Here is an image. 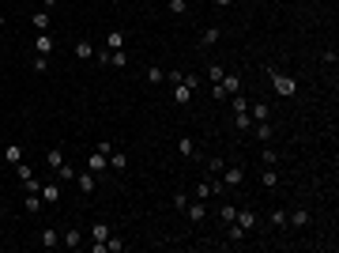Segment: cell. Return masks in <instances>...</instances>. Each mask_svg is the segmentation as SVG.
Returning a JSON list of instances; mask_svg holds the SVG:
<instances>
[{
    "mask_svg": "<svg viewBox=\"0 0 339 253\" xmlns=\"http://www.w3.org/2000/svg\"><path fill=\"white\" fill-rule=\"evenodd\" d=\"M267 76H272V87H275V94H283V98H290V94L298 91L294 76H283V72H275V68H267Z\"/></svg>",
    "mask_w": 339,
    "mask_h": 253,
    "instance_id": "obj_1",
    "label": "cell"
},
{
    "mask_svg": "<svg viewBox=\"0 0 339 253\" xmlns=\"http://www.w3.org/2000/svg\"><path fill=\"white\" fill-rule=\"evenodd\" d=\"M223 193V181H215V174H208V178L196 185V200H211V196Z\"/></svg>",
    "mask_w": 339,
    "mask_h": 253,
    "instance_id": "obj_2",
    "label": "cell"
},
{
    "mask_svg": "<svg viewBox=\"0 0 339 253\" xmlns=\"http://www.w3.org/2000/svg\"><path fill=\"white\" fill-rule=\"evenodd\" d=\"M60 246L80 249V246H83V231H80V227H64V234H60Z\"/></svg>",
    "mask_w": 339,
    "mask_h": 253,
    "instance_id": "obj_3",
    "label": "cell"
},
{
    "mask_svg": "<svg viewBox=\"0 0 339 253\" xmlns=\"http://www.w3.org/2000/svg\"><path fill=\"white\" fill-rule=\"evenodd\" d=\"M185 216L192 219V223H200V219H208V200H188V204H185Z\"/></svg>",
    "mask_w": 339,
    "mask_h": 253,
    "instance_id": "obj_4",
    "label": "cell"
},
{
    "mask_svg": "<svg viewBox=\"0 0 339 253\" xmlns=\"http://www.w3.org/2000/svg\"><path fill=\"white\" fill-rule=\"evenodd\" d=\"M241 178H245V167H226V170H223V189L241 185Z\"/></svg>",
    "mask_w": 339,
    "mask_h": 253,
    "instance_id": "obj_5",
    "label": "cell"
},
{
    "mask_svg": "<svg viewBox=\"0 0 339 253\" xmlns=\"http://www.w3.org/2000/svg\"><path fill=\"white\" fill-rule=\"evenodd\" d=\"M234 223H238L245 234H253V231H256V223H260V216H256V212H238V219H234Z\"/></svg>",
    "mask_w": 339,
    "mask_h": 253,
    "instance_id": "obj_6",
    "label": "cell"
},
{
    "mask_svg": "<svg viewBox=\"0 0 339 253\" xmlns=\"http://www.w3.org/2000/svg\"><path fill=\"white\" fill-rule=\"evenodd\" d=\"M170 94H173V102H177V106H188V102H192V87H185L181 80L173 83V91H170Z\"/></svg>",
    "mask_w": 339,
    "mask_h": 253,
    "instance_id": "obj_7",
    "label": "cell"
},
{
    "mask_svg": "<svg viewBox=\"0 0 339 253\" xmlns=\"http://www.w3.org/2000/svg\"><path fill=\"white\" fill-rule=\"evenodd\" d=\"M38 242H42L45 249L60 246V231H57V227H42V234H38Z\"/></svg>",
    "mask_w": 339,
    "mask_h": 253,
    "instance_id": "obj_8",
    "label": "cell"
},
{
    "mask_svg": "<svg viewBox=\"0 0 339 253\" xmlns=\"http://www.w3.org/2000/svg\"><path fill=\"white\" fill-rule=\"evenodd\" d=\"M34 53H42V57L53 53V34H49V30H42V34L34 38Z\"/></svg>",
    "mask_w": 339,
    "mask_h": 253,
    "instance_id": "obj_9",
    "label": "cell"
},
{
    "mask_svg": "<svg viewBox=\"0 0 339 253\" xmlns=\"http://www.w3.org/2000/svg\"><path fill=\"white\" fill-rule=\"evenodd\" d=\"M42 200L45 204H57L60 200V185H57V181H42Z\"/></svg>",
    "mask_w": 339,
    "mask_h": 253,
    "instance_id": "obj_10",
    "label": "cell"
},
{
    "mask_svg": "<svg viewBox=\"0 0 339 253\" xmlns=\"http://www.w3.org/2000/svg\"><path fill=\"white\" fill-rule=\"evenodd\" d=\"M106 49L113 53V49H124V30H109L106 34Z\"/></svg>",
    "mask_w": 339,
    "mask_h": 253,
    "instance_id": "obj_11",
    "label": "cell"
},
{
    "mask_svg": "<svg viewBox=\"0 0 339 253\" xmlns=\"http://www.w3.org/2000/svg\"><path fill=\"white\" fill-rule=\"evenodd\" d=\"M76 185H80V193H94V185H98V181H94V174L87 170V174H76Z\"/></svg>",
    "mask_w": 339,
    "mask_h": 253,
    "instance_id": "obj_12",
    "label": "cell"
},
{
    "mask_svg": "<svg viewBox=\"0 0 339 253\" xmlns=\"http://www.w3.org/2000/svg\"><path fill=\"white\" fill-rule=\"evenodd\" d=\"M249 117H253V125L267 121V106H264V102H249Z\"/></svg>",
    "mask_w": 339,
    "mask_h": 253,
    "instance_id": "obj_13",
    "label": "cell"
},
{
    "mask_svg": "<svg viewBox=\"0 0 339 253\" xmlns=\"http://www.w3.org/2000/svg\"><path fill=\"white\" fill-rule=\"evenodd\" d=\"M76 57H80V61H91V57H94V45L87 42V38H80V42H76Z\"/></svg>",
    "mask_w": 339,
    "mask_h": 253,
    "instance_id": "obj_14",
    "label": "cell"
},
{
    "mask_svg": "<svg viewBox=\"0 0 339 253\" xmlns=\"http://www.w3.org/2000/svg\"><path fill=\"white\" fill-rule=\"evenodd\" d=\"M87 163H91V174H102V170L109 167V159H106V155H98V151H91V159H87Z\"/></svg>",
    "mask_w": 339,
    "mask_h": 253,
    "instance_id": "obj_15",
    "label": "cell"
},
{
    "mask_svg": "<svg viewBox=\"0 0 339 253\" xmlns=\"http://www.w3.org/2000/svg\"><path fill=\"white\" fill-rule=\"evenodd\" d=\"M30 23H34L38 34H42V30H49V12H34V15H30Z\"/></svg>",
    "mask_w": 339,
    "mask_h": 253,
    "instance_id": "obj_16",
    "label": "cell"
},
{
    "mask_svg": "<svg viewBox=\"0 0 339 253\" xmlns=\"http://www.w3.org/2000/svg\"><path fill=\"white\" fill-rule=\"evenodd\" d=\"M106 65H113V68H124V65H128V53H124V49H113V53L106 57Z\"/></svg>",
    "mask_w": 339,
    "mask_h": 253,
    "instance_id": "obj_17",
    "label": "cell"
},
{
    "mask_svg": "<svg viewBox=\"0 0 339 253\" xmlns=\"http://www.w3.org/2000/svg\"><path fill=\"white\" fill-rule=\"evenodd\" d=\"M260 185H267V189L279 185V174H275V167H264V174H260Z\"/></svg>",
    "mask_w": 339,
    "mask_h": 253,
    "instance_id": "obj_18",
    "label": "cell"
},
{
    "mask_svg": "<svg viewBox=\"0 0 339 253\" xmlns=\"http://www.w3.org/2000/svg\"><path fill=\"white\" fill-rule=\"evenodd\" d=\"M4 159L12 163V167H15V163H23V147H19V144H8V147H4Z\"/></svg>",
    "mask_w": 339,
    "mask_h": 253,
    "instance_id": "obj_19",
    "label": "cell"
},
{
    "mask_svg": "<svg viewBox=\"0 0 339 253\" xmlns=\"http://www.w3.org/2000/svg\"><path fill=\"white\" fill-rule=\"evenodd\" d=\"M109 238V223H94L91 227V242H106Z\"/></svg>",
    "mask_w": 339,
    "mask_h": 253,
    "instance_id": "obj_20",
    "label": "cell"
},
{
    "mask_svg": "<svg viewBox=\"0 0 339 253\" xmlns=\"http://www.w3.org/2000/svg\"><path fill=\"white\" fill-rule=\"evenodd\" d=\"M162 80H166V68H155V65L147 68V83H151V87H159Z\"/></svg>",
    "mask_w": 339,
    "mask_h": 253,
    "instance_id": "obj_21",
    "label": "cell"
},
{
    "mask_svg": "<svg viewBox=\"0 0 339 253\" xmlns=\"http://www.w3.org/2000/svg\"><path fill=\"white\" fill-rule=\"evenodd\" d=\"M226 238H230V242H245V238H249V234H245V231H241V227H238V223H226Z\"/></svg>",
    "mask_w": 339,
    "mask_h": 253,
    "instance_id": "obj_22",
    "label": "cell"
},
{
    "mask_svg": "<svg viewBox=\"0 0 339 253\" xmlns=\"http://www.w3.org/2000/svg\"><path fill=\"white\" fill-rule=\"evenodd\" d=\"M219 38H223V30H219V27H208V30L200 34V42H204V45H215Z\"/></svg>",
    "mask_w": 339,
    "mask_h": 253,
    "instance_id": "obj_23",
    "label": "cell"
},
{
    "mask_svg": "<svg viewBox=\"0 0 339 253\" xmlns=\"http://www.w3.org/2000/svg\"><path fill=\"white\" fill-rule=\"evenodd\" d=\"M234 117H238V121H234V125H238V132H249V129H253V117H249V110H241V114H234Z\"/></svg>",
    "mask_w": 339,
    "mask_h": 253,
    "instance_id": "obj_24",
    "label": "cell"
},
{
    "mask_svg": "<svg viewBox=\"0 0 339 253\" xmlns=\"http://www.w3.org/2000/svg\"><path fill=\"white\" fill-rule=\"evenodd\" d=\"M42 208H45L42 193H27V212H42Z\"/></svg>",
    "mask_w": 339,
    "mask_h": 253,
    "instance_id": "obj_25",
    "label": "cell"
},
{
    "mask_svg": "<svg viewBox=\"0 0 339 253\" xmlns=\"http://www.w3.org/2000/svg\"><path fill=\"white\" fill-rule=\"evenodd\" d=\"M219 219H223V223H234V219H238V208H234V204H223V208H219Z\"/></svg>",
    "mask_w": 339,
    "mask_h": 253,
    "instance_id": "obj_26",
    "label": "cell"
},
{
    "mask_svg": "<svg viewBox=\"0 0 339 253\" xmlns=\"http://www.w3.org/2000/svg\"><path fill=\"white\" fill-rule=\"evenodd\" d=\"M109 167H113V170H124V167H128V155H124V151H113V155H109Z\"/></svg>",
    "mask_w": 339,
    "mask_h": 253,
    "instance_id": "obj_27",
    "label": "cell"
},
{
    "mask_svg": "<svg viewBox=\"0 0 339 253\" xmlns=\"http://www.w3.org/2000/svg\"><path fill=\"white\" fill-rule=\"evenodd\" d=\"M290 227H309V212H294V216H287Z\"/></svg>",
    "mask_w": 339,
    "mask_h": 253,
    "instance_id": "obj_28",
    "label": "cell"
},
{
    "mask_svg": "<svg viewBox=\"0 0 339 253\" xmlns=\"http://www.w3.org/2000/svg\"><path fill=\"white\" fill-rule=\"evenodd\" d=\"M177 151H181V155H196V140H192V136H181Z\"/></svg>",
    "mask_w": 339,
    "mask_h": 253,
    "instance_id": "obj_29",
    "label": "cell"
},
{
    "mask_svg": "<svg viewBox=\"0 0 339 253\" xmlns=\"http://www.w3.org/2000/svg\"><path fill=\"white\" fill-rule=\"evenodd\" d=\"M253 132H256V140H272V125H267V121H256Z\"/></svg>",
    "mask_w": 339,
    "mask_h": 253,
    "instance_id": "obj_30",
    "label": "cell"
},
{
    "mask_svg": "<svg viewBox=\"0 0 339 253\" xmlns=\"http://www.w3.org/2000/svg\"><path fill=\"white\" fill-rule=\"evenodd\" d=\"M57 178H60V181H76V167H68V163H60V167H57Z\"/></svg>",
    "mask_w": 339,
    "mask_h": 253,
    "instance_id": "obj_31",
    "label": "cell"
},
{
    "mask_svg": "<svg viewBox=\"0 0 339 253\" xmlns=\"http://www.w3.org/2000/svg\"><path fill=\"white\" fill-rule=\"evenodd\" d=\"M230 106H234V114H241V110H249V98L245 94H230Z\"/></svg>",
    "mask_w": 339,
    "mask_h": 253,
    "instance_id": "obj_32",
    "label": "cell"
},
{
    "mask_svg": "<svg viewBox=\"0 0 339 253\" xmlns=\"http://www.w3.org/2000/svg\"><path fill=\"white\" fill-rule=\"evenodd\" d=\"M60 163H64V155H60V151H45V167H49V170H57Z\"/></svg>",
    "mask_w": 339,
    "mask_h": 253,
    "instance_id": "obj_33",
    "label": "cell"
},
{
    "mask_svg": "<svg viewBox=\"0 0 339 253\" xmlns=\"http://www.w3.org/2000/svg\"><path fill=\"white\" fill-rule=\"evenodd\" d=\"M15 178H19V181H30V178H34V170H30L27 163H15Z\"/></svg>",
    "mask_w": 339,
    "mask_h": 253,
    "instance_id": "obj_34",
    "label": "cell"
},
{
    "mask_svg": "<svg viewBox=\"0 0 339 253\" xmlns=\"http://www.w3.org/2000/svg\"><path fill=\"white\" fill-rule=\"evenodd\" d=\"M260 163H264V167H275V163H279V151H272V147L260 151Z\"/></svg>",
    "mask_w": 339,
    "mask_h": 253,
    "instance_id": "obj_35",
    "label": "cell"
},
{
    "mask_svg": "<svg viewBox=\"0 0 339 253\" xmlns=\"http://www.w3.org/2000/svg\"><path fill=\"white\" fill-rule=\"evenodd\" d=\"M188 200H192V196H188L185 189H177V193H173V204H177V212H185V204H188Z\"/></svg>",
    "mask_w": 339,
    "mask_h": 253,
    "instance_id": "obj_36",
    "label": "cell"
},
{
    "mask_svg": "<svg viewBox=\"0 0 339 253\" xmlns=\"http://www.w3.org/2000/svg\"><path fill=\"white\" fill-rule=\"evenodd\" d=\"M166 8H170V12H173V15H185V12H188V0H170V4H166Z\"/></svg>",
    "mask_w": 339,
    "mask_h": 253,
    "instance_id": "obj_37",
    "label": "cell"
},
{
    "mask_svg": "<svg viewBox=\"0 0 339 253\" xmlns=\"http://www.w3.org/2000/svg\"><path fill=\"white\" fill-rule=\"evenodd\" d=\"M30 65H34V72H45V68H49V57H42V53H34V61H30Z\"/></svg>",
    "mask_w": 339,
    "mask_h": 253,
    "instance_id": "obj_38",
    "label": "cell"
},
{
    "mask_svg": "<svg viewBox=\"0 0 339 253\" xmlns=\"http://www.w3.org/2000/svg\"><path fill=\"white\" fill-rule=\"evenodd\" d=\"M121 246H124V242H121V238H113V234L106 238V253H121Z\"/></svg>",
    "mask_w": 339,
    "mask_h": 253,
    "instance_id": "obj_39",
    "label": "cell"
},
{
    "mask_svg": "<svg viewBox=\"0 0 339 253\" xmlns=\"http://www.w3.org/2000/svg\"><path fill=\"white\" fill-rule=\"evenodd\" d=\"M94 151H98V155H106V159H109V155H113V144H109V140H102V144H94Z\"/></svg>",
    "mask_w": 339,
    "mask_h": 253,
    "instance_id": "obj_40",
    "label": "cell"
},
{
    "mask_svg": "<svg viewBox=\"0 0 339 253\" xmlns=\"http://www.w3.org/2000/svg\"><path fill=\"white\" fill-rule=\"evenodd\" d=\"M181 83H185V87H192V91H196V87H200V76H196V72H188V76H181Z\"/></svg>",
    "mask_w": 339,
    "mask_h": 253,
    "instance_id": "obj_41",
    "label": "cell"
},
{
    "mask_svg": "<svg viewBox=\"0 0 339 253\" xmlns=\"http://www.w3.org/2000/svg\"><path fill=\"white\" fill-rule=\"evenodd\" d=\"M223 170H226L223 159H211V163H208V174H223Z\"/></svg>",
    "mask_w": 339,
    "mask_h": 253,
    "instance_id": "obj_42",
    "label": "cell"
},
{
    "mask_svg": "<svg viewBox=\"0 0 339 253\" xmlns=\"http://www.w3.org/2000/svg\"><path fill=\"white\" fill-rule=\"evenodd\" d=\"M272 227H287V212H272Z\"/></svg>",
    "mask_w": 339,
    "mask_h": 253,
    "instance_id": "obj_43",
    "label": "cell"
},
{
    "mask_svg": "<svg viewBox=\"0 0 339 253\" xmlns=\"http://www.w3.org/2000/svg\"><path fill=\"white\" fill-rule=\"evenodd\" d=\"M223 76H226L223 68H219V65H211V72H208V80H211V83H219V80H223Z\"/></svg>",
    "mask_w": 339,
    "mask_h": 253,
    "instance_id": "obj_44",
    "label": "cell"
},
{
    "mask_svg": "<svg viewBox=\"0 0 339 253\" xmlns=\"http://www.w3.org/2000/svg\"><path fill=\"white\" fill-rule=\"evenodd\" d=\"M57 8V0H42V12H53Z\"/></svg>",
    "mask_w": 339,
    "mask_h": 253,
    "instance_id": "obj_45",
    "label": "cell"
},
{
    "mask_svg": "<svg viewBox=\"0 0 339 253\" xmlns=\"http://www.w3.org/2000/svg\"><path fill=\"white\" fill-rule=\"evenodd\" d=\"M215 4H219V8H230V4H234V0H215Z\"/></svg>",
    "mask_w": 339,
    "mask_h": 253,
    "instance_id": "obj_46",
    "label": "cell"
}]
</instances>
